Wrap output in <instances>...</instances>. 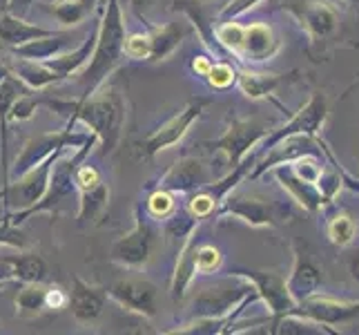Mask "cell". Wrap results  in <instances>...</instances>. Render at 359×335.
I'll list each match as a JSON object with an SVG mask.
<instances>
[{"mask_svg": "<svg viewBox=\"0 0 359 335\" xmlns=\"http://www.w3.org/2000/svg\"><path fill=\"white\" fill-rule=\"evenodd\" d=\"M156 228L152 223V217L147 215V210L139 204L134 208V226L130 232L112 242L109 246V259L123 268L139 270L147 266L150 257L156 248Z\"/></svg>", "mask_w": 359, "mask_h": 335, "instance_id": "277c9868", "label": "cell"}, {"mask_svg": "<svg viewBox=\"0 0 359 335\" xmlns=\"http://www.w3.org/2000/svg\"><path fill=\"white\" fill-rule=\"evenodd\" d=\"M69 293V304L67 308L72 311V317L79 322V324L90 327L94 322H98L105 313V304H107V289L96 287V284H90L81 280L79 275L72 277V289Z\"/></svg>", "mask_w": 359, "mask_h": 335, "instance_id": "9a60e30c", "label": "cell"}, {"mask_svg": "<svg viewBox=\"0 0 359 335\" xmlns=\"http://www.w3.org/2000/svg\"><path fill=\"white\" fill-rule=\"evenodd\" d=\"M232 275L243 277L257 293V300H262L272 315V324L283 315H290L297 302L288 291L286 277H281L275 270H234Z\"/></svg>", "mask_w": 359, "mask_h": 335, "instance_id": "30bf717a", "label": "cell"}, {"mask_svg": "<svg viewBox=\"0 0 359 335\" xmlns=\"http://www.w3.org/2000/svg\"><path fill=\"white\" fill-rule=\"evenodd\" d=\"M147 5H150V0H130V7H132V11H134V16L139 18L141 22H145V25H147V18H145V9H147Z\"/></svg>", "mask_w": 359, "mask_h": 335, "instance_id": "681fc988", "label": "cell"}, {"mask_svg": "<svg viewBox=\"0 0 359 335\" xmlns=\"http://www.w3.org/2000/svg\"><path fill=\"white\" fill-rule=\"evenodd\" d=\"M47 287L45 282L20 284L16 295V313L20 317H39L47 311Z\"/></svg>", "mask_w": 359, "mask_h": 335, "instance_id": "d6a6232c", "label": "cell"}, {"mask_svg": "<svg viewBox=\"0 0 359 335\" xmlns=\"http://www.w3.org/2000/svg\"><path fill=\"white\" fill-rule=\"evenodd\" d=\"M299 16L306 22L308 32L317 36V39H324V36H328L337 27L335 11H332L324 0H308V3H304Z\"/></svg>", "mask_w": 359, "mask_h": 335, "instance_id": "f546056e", "label": "cell"}, {"mask_svg": "<svg viewBox=\"0 0 359 335\" xmlns=\"http://www.w3.org/2000/svg\"><path fill=\"white\" fill-rule=\"evenodd\" d=\"M208 105H210L208 98H201V96L190 98L181 112H177L175 117L168 119L163 126H158L152 134H147L145 139L134 143V157L139 161H152L158 152L181 143L183 136L192 128V123L199 121V117L203 114V110Z\"/></svg>", "mask_w": 359, "mask_h": 335, "instance_id": "5b68a950", "label": "cell"}, {"mask_svg": "<svg viewBox=\"0 0 359 335\" xmlns=\"http://www.w3.org/2000/svg\"><path fill=\"white\" fill-rule=\"evenodd\" d=\"M215 36H217V43H219L221 47H224V52L241 56V45H243V25L234 22V20L219 22V25H215Z\"/></svg>", "mask_w": 359, "mask_h": 335, "instance_id": "d590c367", "label": "cell"}, {"mask_svg": "<svg viewBox=\"0 0 359 335\" xmlns=\"http://www.w3.org/2000/svg\"><path fill=\"white\" fill-rule=\"evenodd\" d=\"M283 81V74H266V72H252V70H239L237 72V83L241 92L259 101V98H266L268 94L275 92Z\"/></svg>", "mask_w": 359, "mask_h": 335, "instance_id": "4dcf8cb0", "label": "cell"}, {"mask_svg": "<svg viewBox=\"0 0 359 335\" xmlns=\"http://www.w3.org/2000/svg\"><path fill=\"white\" fill-rule=\"evenodd\" d=\"M54 32L56 29H47V27H41V25H32L22 16L11 14L9 9L0 14V43L11 47V49L20 47L29 41L43 39V36H49Z\"/></svg>", "mask_w": 359, "mask_h": 335, "instance_id": "603a6c76", "label": "cell"}, {"mask_svg": "<svg viewBox=\"0 0 359 335\" xmlns=\"http://www.w3.org/2000/svg\"><path fill=\"white\" fill-rule=\"evenodd\" d=\"M98 5H103V0H54L49 11L60 22V27H79Z\"/></svg>", "mask_w": 359, "mask_h": 335, "instance_id": "f1b7e54d", "label": "cell"}, {"mask_svg": "<svg viewBox=\"0 0 359 335\" xmlns=\"http://www.w3.org/2000/svg\"><path fill=\"white\" fill-rule=\"evenodd\" d=\"M172 9L181 11V14L190 20V25L199 32L203 45L210 52H215L217 56L224 54V47L217 43V36H215V22H210V16L205 14V9L199 0H175V7Z\"/></svg>", "mask_w": 359, "mask_h": 335, "instance_id": "484cf974", "label": "cell"}, {"mask_svg": "<svg viewBox=\"0 0 359 335\" xmlns=\"http://www.w3.org/2000/svg\"><path fill=\"white\" fill-rule=\"evenodd\" d=\"M196 230L179 248V257H177L175 272H172V282H170V295L175 302L185 300L194 277L199 275V270H196V246H199V242H196Z\"/></svg>", "mask_w": 359, "mask_h": 335, "instance_id": "d6986e66", "label": "cell"}, {"mask_svg": "<svg viewBox=\"0 0 359 335\" xmlns=\"http://www.w3.org/2000/svg\"><path fill=\"white\" fill-rule=\"evenodd\" d=\"M192 34L190 20H172L163 25L147 22V36H150V63H161V60L170 58L181 47V43Z\"/></svg>", "mask_w": 359, "mask_h": 335, "instance_id": "ac0fdd59", "label": "cell"}, {"mask_svg": "<svg viewBox=\"0 0 359 335\" xmlns=\"http://www.w3.org/2000/svg\"><path fill=\"white\" fill-rule=\"evenodd\" d=\"M29 3H32V0H11L9 11H11V14H16V16H22L25 11L29 9Z\"/></svg>", "mask_w": 359, "mask_h": 335, "instance_id": "f907efd6", "label": "cell"}, {"mask_svg": "<svg viewBox=\"0 0 359 335\" xmlns=\"http://www.w3.org/2000/svg\"><path fill=\"white\" fill-rule=\"evenodd\" d=\"M96 34H98V25H94V27L90 29V34L85 36L83 43L79 47L69 49V52L60 54V56H54L45 60L47 67H52L60 81H65L69 77H76V74L90 63V58L94 54V47H96Z\"/></svg>", "mask_w": 359, "mask_h": 335, "instance_id": "7402d4cb", "label": "cell"}, {"mask_svg": "<svg viewBox=\"0 0 359 335\" xmlns=\"http://www.w3.org/2000/svg\"><path fill=\"white\" fill-rule=\"evenodd\" d=\"M326 119H328V101L321 92H315L311 96V101L297 112L286 126H281L279 130L270 132V136H266L264 147L270 150L272 145L288 139V136H315L321 128H324Z\"/></svg>", "mask_w": 359, "mask_h": 335, "instance_id": "7c38bea8", "label": "cell"}, {"mask_svg": "<svg viewBox=\"0 0 359 335\" xmlns=\"http://www.w3.org/2000/svg\"><path fill=\"white\" fill-rule=\"evenodd\" d=\"M65 152V150H63ZM63 152H56L49 159H45L43 164H39L36 168H32L29 172L16 177V179H9L3 190H0V202H3V213H9V210H22V208H29L32 204H36L45 195L47 185H49V177H52V170L56 159L63 155Z\"/></svg>", "mask_w": 359, "mask_h": 335, "instance_id": "9c48e42d", "label": "cell"}, {"mask_svg": "<svg viewBox=\"0 0 359 335\" xmlns=\"http://www.w3.org/2000/svg\"><path fill=\"white\" fill-rule=\"evenodd\" d=\"M98 143V136L92 132L90 139L85 141L81 147L72 150L67 155V150L56 159L54 170H52V177H49V185L45 195L41 197L39 202L32 204L29 208H22V210H9V213H3V219L9 221L11 226H20L22 221L32 219L34 215H54L58 206L63 204L65 199H72L76 195V183H74V172H76L79 164H83L88 155L92 152V147H96Z\"/></svg>", "mask_w": 359, "mask_h": 335, "instance_id": "3957f363", "label": "cell"}, {"mask_svg": "<svg viewBox=\"0 0 359 335\" xmlns=\"http://www.w3.org/2000/svg\"><path fill=\"white\" fill-rule=\"evenodd\" d=\"M123 56L132 60H147L150 58V36L145 34H130L123 43Z\"/></svg>", "mask_w": 359, "mask_h": 335, "instance_id": "7bdbcfd3", "label": "cell"}, {"mask_svg": "<svg viewBox=\"0 0 359 335\" xmlns=\"http://www.w3.org/2000/svg\"><path fill=\"white\" fill-rule=\"evenodd\" d=\"M79 195V213L76 221L81 226L85 223H98L105 215L107 204H109V185L105 181H98L92 188L76 190Z\"/></svg>", "mask_w": 359, "mask_h": 335, "instance_id": "4316f807", "label": "cell"}, {"mask_svg": "<svg viewBox=\"0 0 359 335\" xmlns=\"http://www.w3.org/2000/svg\"><path fill=\"white\" fill-rule=\"evenodd\" d=\"M355 232H357V226L353 217L348 215H337L328 223V237L335 246H348L355 239Z\"/></svg>", "mask_w": 359, "mask_h": 335, "instance_id": "8d00e7d4", "label": "cell"}, {"mask_svg": "<svg viewBox=\"0 0 359 335\" xmlns=\"http://www.w3.org/2000/svg\"><path fill=\"white\" fill-rule=\"evenodd\" d=\"M199 228V221H196L188 210L183 208H177L175 213H172L168 219H163V232L168 239H179L181 244L190 237V235Z\"/></svg>", "mask_w": 359, "mask_h": 335, "instance_id": "836d02e7", "label": "cell"}, {"mask_svg": "<svg viewBox=\"0 0 359 335\" xmlns=\"http://www.w3.org/2000/svg\"><path fill=\"white\" fill-rule=\"evenodd\" d=\"M317 188L321 192V199H324V204H330L332 197H335L337 190L341 188V179L335 175V172H321V177L317 181Z\"/></svg>", "mask_w": 359, "mask_h": 335, "instance_id": "f6af8a7d", "label": "cell"}, {"mask_svg": "<svg viewBox=\"0 0 359 335\" xmlns=\"http://www.w3.org/2000/svg\"><path fill=\"white\" fill-rule=\"evenodd\" d=\"M221 251L212 244H199L196 246V270L201 275H212L221 268Z\"/></svg>", "mask_w": 359, "mask_h": 335, "instance_id": "ab89813d", "label": "cell"}, {"mask_svg": "<svg viewBox=\"0 0 359 335\" xmlns=\"http://www.w3.org/2000/svg\"><path fill=\"white\" fill-rule=\"evenodd\" d=\"M288 164H290V168H292V172L297 177L308 181V183H315V185H317V181L321 177V172H324V168H321V164L313 155H302V157L288 161Z\"/></svg>", "mask_w": 359, "mask_h": 335, "instance_id": "f35d334b", "label": "cell"}, {"mask_svg": "<svg viewBox=\"0 0 359 335\" xmlns=\"http://www.w3.org/2000/svg\"><path fill=\"white\" fill-rule=\"evenodd\" d=\"M11 74L34 92L47 90V88H52V85L63 83L52 67H47L45 63H36V60H25V58H18V63L11 65Z\"/></svg>", "mask_w": 359, "mask_h": 335, "instance_id": "83f0119b", "label": "cell"}, {"mask_svg": "<svg viewBox=\"0 0 359 335\" xmlns=\"http://www.w3.org/2000/svg\"><path fill=\"white\" fill-rule=\"evenodd\" d=\"M9 3H11V0H0V14L9 9Z\"/></svg>", "mask_w": 359, "mask_h": 335, "instance_id": "db71d44e", "label": "cell"}, {"mask_svg": "<svg viewBox=\"0 0 359 335\" xmlns=\"http://www.w3.org/2000/svg\"><path fill=\"white\" fill-rule=\"evenodd\" d=\"M11 282H16L14 280V268H11L9 257L3 255V257H0V289L7 287V284H11Z\"/></svg>", "mask_w": 359, "mask_h": 335, "instance_id": "7dc6e473", "label": "cell"}, {"mask_svg": "<svg viewBox=\"0 0 359 335\" xmlns=\"http://www.w3.org/2000/svg\"><path fill=\"white\" fill-rule=\"evenodd\" d=\"M107 297L114 300L121 308L141 315L145 320H154L158 315V289L156 284L143 277H126L114 282L107 289Z\"/></svg>", "mask_w": 359, "mask_h": 335, "instance_id": "8fae6325", "label": "cell"}, {"mask_svg": "<svg viewBox=\"0 0 359 335\" xmlns=\"http://www.w3.org/2000/svg\"><path fill=\"white\" fill-rule=\"evenodd\" d=\"M29 88L22 85L14 74H9L5 81H0V152H3V170H5V177H3V185L9 181V161H7V132H9V110L14 105L16 98L27 92Z\"/></svg>", "mask_w": 359, "mask_h": 335, "instance_id": "cb8c5ba5", "label": "cell"}, {"mask_svg": "<svg viewBox=\"0 0 359 335\" xmlns=\"http://www.w3.org/2000/svg\"><path fill=\"white\" fill-rule=\"evenodd\" d=\"M290 315H299L306 320H313L317 324H341V322H348L351 317L359 315V302H339L332 300V297L324 295H308L306 300L297 302Z\"/></svg>", "mask_w": 359, "mask_h": 335, "instance_id": "2e32d148", "label": "cell"}, {"mask_svg": "<svg viewBox=\"0 0 359 335\" xmlns=\"http://www.w3.org/2000/svg\"><path fill=\"white\" fill-rule=\"evenodd\" d=\"M0 246L14 248V251H27V248H32V242L18 226H11L9 221L0 219Z\"/></svg>", "mask_w": 359, "mask_h": 335, "instance_id": "b9f144b4", "label": "cell"}, {"mask_svg": "<svg viewBox=\"0 0 359 335\" xmlns=\"http://www.w3.org/2000/svg\"><path fill=\"white\" fill-rule=\"evenodd\" d=\"M210 181H212V177H210V172L203 166L201 159L183 157L175 166H170L163 175L158 177V181L154 185H150V188H163L175 195H190Z\"/></svg>", "mask_w": 359, "mask_h": 335, "instance_id": "5bb4252c", "label": "cell"}, {"mask_svg": "<svg viewBox=\"0 0 359 335\" xmlns=\"http://www.w3.org/2000/svg\"><path fill=\"white\" fill-rule=\"evenodd\" d=\"M103 3H105V0H103Z\"/></svg>", "mask_w": 359, "mask_h": 335, "instance_id": "11a10c76", "label": "cell"}, {"mask_svg": "<svg viewBox=\"0 0 359 335\" xmlns=\"http://www.w3.org/2000/svg\"><path fill=\"white\" fill-rule=\"evenodd\" d=\"M11 268H14V280L20 284H32V282H45L47 280V264L39 253L27 251H16L14 255H7Z\"/></svg>", "mask_w": 359, "mask_h": 335, "instance_id": "1f68e13d", "label": "cell"}, {"mask_svg": "<svg viewBox=\"0 0 359 335\" xmlns=\"http://www.w3.org/2000/svg\"><path fill=\"white\" fill-rule=\"evenodd\" d=\"M103 14L98 20V34H96V47L90 58L76 77L83 83V96H90L101 85L112 77V72L121 65L123 60V43H126V20H123L121 0H105Z\"/></svg>", "mask_w": 359, "mask_h": 335, "instance_id": "7a4b0ae2", "label": "cell"}, {"mask_svg": "<svg viewBox=\"0 0 359 335\" xmlns=\"http://www.w3.org/2000/svg\"><path fill=\"white\" fill-rule=\"evenodd\" d=\"M286 284H288V291L292 295V300L302 302V300H306L308 295L317 293L319 284H321V272L304 253H297L292 272H290V277L286 280Z\"/></svg>", "mask_w": 359, "mask_h": 335, "instance_id": "d4e9b609", "label": "cell"}, {"mask_svg": "<svg viewBox=\"0 0 359 335\" xmlns=\"http://www.w3.org/2000/svg\"><path fill=\"white\" fill-rule=\"evenodd\" d=\"M272 126L268 121L259 119H232L226 132L215 141H205L203 145L210 150L226 155L228 168H237L241 161L252 152V147L257 143H262L266 136L272 132Z\"/></svg>", "mask_w": 359, "mask_h": 335, "instance_id": "ba28073f", "label": "cell"}, {"mask_svg": "<svg viewBox=\"0 0 359 335\" xmlns=\"http://www.w3.org/2000/svg\"><path fill=\"white\" fill-rule=\"evenodd\" d=\"M270 170L275 172L277 181L283 185V190H286L302 208H306L308 213H317V210L324 206V199H321V192H319L317 185L297 177L290 168V164H281V166H275Z\"/></svg>", "mask_w": 359, "mask_h": 335, "instance_id": "ffe728a7", "label": "cell"}, {"mask_svg": "<svg viewBox=\"0 0 359 335\" xmlns=\"http://www.w3.org/2000/svg\"><path fill=\"white\" fill-rule=\"evenodd\" d=\"M92 132H72V128H63V130H54V132H43L36 134L32 139L22 145L20 155L14 159V164L9 168V179H16L25 172H29L32 168H36L39 164H43L45 159H49L56 152L63 150H76L85 141L90 139Z\"/></svg>", "mask_w": 359, "mask_h": 335, "instance_id": "8992f818", "label": "cell"}, {"mask_svg": "<svg viewBox=\"0 0 359 335\" xmlns=\"http://www.w3.org/2000/svg\"><path fill=\"white\" fill-rule=\"evenodd\" d=\"M262 3H264V0H230V3L217 14V20L219 22L234 20L237 16H241V14H245V11L255 9L257 5H262Z\"/></svg>", "mask_w": 359, "mask_h": 335, "instance_id": "ee69618b", "label": "cell"}, {"mask_svg": "<svg viewBox=\"0 0 359 335\" xmlns=\"http://www.w3.org/2000/svg\"><path fill=\"white\" fill-rule=\"evenodd\" d=\"M45 300H47V311H63L69 304V293L60 289L58 284H49Z\"/></svg>", "mask_w": 359, "mask_h": 335, "instance_id": "bcb514c9", "label": "cell"}, {"mask_svg": "<svg viewBox=\"0 0 359 335\" xmlns=\"http://www.w3.org/2000/svg\"><path fill=\"white\" fill-rule=\"evenodd\" d=\"M279 52V41L272 27L266 22H252L243 27V45H241V56L250 58L252 63H262Z\"/></svg>", "mask_w": 359, "mask_h": 335, "instance_id": "44dd1931", "label": "cell"}, {"mask_svg": "<svg viewBox=\"0 0 359 335\" xmlns=\"http://www.w3.org/2000/svg\"><path fill=\"white\" fill-rule=\"evenodd\" d=\"M210 67H212V60H210L208 56H194L192 58V72L196 74V77H203L210 72Z\"/></svg>", "mask_w": 359, "mask_h": 335, "instance_id": "c3c4849f", "label": "cell"}, {"mask_svg": "<svg viewBox=\"0 0 359 335\" xmlns=\"http://www.w3.org/2000/svg\"><path fill=\"white\" fill-rule=\"evenodd\" d=\"M81 43L83 41H76L74 27H60L54 34L43 36V39H36V41H29V43L20 45V47H14L11 52H14L18 58H25V60L45 63V60H49V58L60 56V54L69 52V49L79 47Z\"/></svg>", "mask_w": 359, "mask_h": 335, "instance_id": "e0dca14e", "label": "cell"}, {"mask_svg": "<svg viewBox=\"0 0 359 335\" xmlns=\"http://www.w3.org/2000/svg\"><path fill=\"white\" fill-rule=\"evenodd\" d=\"M252 293V287L239 275H230L217 282L215 287H205L192 297L188 306L190 320L192 317H224L232 313L248 295Z\"/></svg>", "mask_w": 359, "mask_h": 335, "instance_id": "52a82bcc", "label": "cell"}, {"mask_svg": "<svg viewBox=\"0 0 359 335\" xmlns=\"http://www.w3.org/2000/svg\"><path fill=\"white\" fill-rule=\"evenodd\" d=\"M41 105L56 112L58 117L65 119V126L72 128L74 123H83L90 132L98 136L96 147H101V157L112 155L123 136L126 128V101L118 90L114 88H98L90 96H81L76 101L67 98H41Z\"/></svg>", "mask_w": 359, "mask_h": 335, "instance_id": "6da1fadb", "label": "cell"}, {"mask_svg": "<svg viewBox=\"0 0 359 335\" xmlns=\"http://www.w3.org/2000/svg\"><path fill=\"white\" fill-rule=\"evenodd\" d=\"M39 105H41V98H36V96H32L27 92H22L14 101V105H11V110H9V123L29 121L36 114Z\"/></svg>", "mask_w": 359, "mask_h": 335, "instance_id": "60d3db41", "label": "cell"}, {"mask_svg": "<svg viewBox=\"0 0 359 335\" xmlns=\"http://www.w3.org/2000/svg\"><path fill=\"white\" fill-rule=\"evenodd\" d=\"M177 208L179 206H177L175 192L163 190V188H150V195H147V202H145V210L152 219L163 221L175 213Z\"/></svg>", "mask_w": 359, "mask_h": 335, "instance_id": "e575fe53", "label": "cell"}, {"mask_svg": "<svg viewBox=\"0 0 359 335\" xmlns=\"http://www.w3.org/2000/svg\"><path fill=\"white\" fill-rule=\"evenodd\" d=\"M351 275H353V280L359 284V253L353 257V262H351Z\"/></svg>", "mask_w": 359, "mask_h": 335, "instance_id": "816d5d0a", "label": "cell"}, {"mask_svg": "<svg viewBox=\"0 0 359 335\" xmlns=\"http://www.w3.org/2000/svg\"><path fill=\"white\" fill-rule=\"evenodd\" d=\"M11 74V70L9 67H5V65H0V81H5L7 77Z\"/></svg>", "mask_w": 359, "mask_h": 335, "instance_id": "f5cc1de1", "label": "cell"}, {"mask_svg": "<svg viewBox=\"0 0 359 335\" xmlns=\"http://www.w3.org/2000/svg\"><path fill=\"white\" fill-rule=\"evenodd\" d=\"M205 81L210 83V88L215 90H226L232 83H237V70H234L226 60H212V67L205 74Z\"/></svg>", "mask_w": 359, "mask_h": 335, "instance_id": "74e56055", "label": "cell"}, {"mask_svg": "<svg viewBox=\"0 0 359 335\" xmlns=\"http://www.w3.org/2000/svg\"><path fill=\"white\" fill-rule=\"evenodd\" d=\"M217 217H232V219H241L243 223L252 228H266V226H275L277 223V213L272 204L266 199H259V197L250 195H232L228 192L224 197V202L217 208Z\"/></svg>", "mask_w": 359, "mask_h": 335, "instance_id": "4fadbf2b", "label": "cell"}]
</instances>
